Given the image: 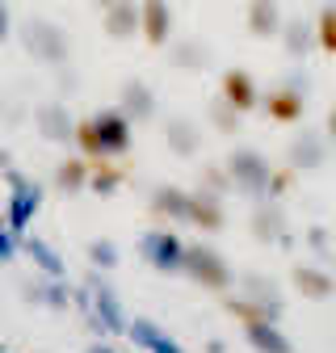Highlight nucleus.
Listing matches in <instances>:
<instances>
[{"mask_svg":"<svg viewBox=\"0 0 336 353\" xmlns=\"http://www.w3.org/2000/svg\"><path fill=\"white\" fill-rule=\"evenodd\" d=\"M5 181H9V228L21 236V232H30V219L38 214V206H42V185L38 181H30V176H21L17 168H5Z\"/></svg>","mask_w":336,"mask_h":353,"instance_id":"6","label":"nucleus"},{"mask_svg":"<svg viewBox=\"0 0 336 353\" xmlns=\"http://www.w3.org/2000/svg\"><path fill=\"white\" fill-rule=\"evenodd\" d=\"M38 307H51V312H67L72 307V290L63 286V278H42V303Z\"/></svg>","mask_w":336,"mask_h":353,"instance_id":"31","label":"nucleus"},{"mask_svg":"<svg viewBox=\"0 0 336 353\" xmlns=\"http://www.w3.org/2000/svg\"><path fill=\"white\" fill-rule=\"evenodd\" d=\"M227 176H231V190L252 198V202H261L269 194V176H273V164L265 152L257 148H235L227 156Z\"/></svg>","mask_w":336,"mask_h":353,"instance_id":"4","label":"nucleus"},{"mask_svg":"<svg viewBox=\"0 0 336 353\" xmlns=\"http://www.w3.org/2000/svg\"><path fill=\"white\" fill-rule=\"evenodd\" d=\"M89 265L97 274H109L114 265H118V248H114V240H93L89 244Z\"/></svg>","mask_w":336,"mask_h":353,"instance_id":"32","label":"nucleus"},{"mask_svg":"<svg viewBox=\"0 0 336 353\" xmlns=\"http://www.w3.org/2000/svg\"><path fill=\"white\" fill-rule=\"evenodd\" d=\"M244 294L248 299H257V303H269V307H282V299H277V286L273 282H265V278H244Z\"/></svg>","mask_w":336,"mask_h":353,"instance_id":"34","label":"nucleus"},{"mask_svg":"<svg viewBox=\"0 0 336 353\" xmlns=\"http://www.w3.org/2000/svg\"><path fill=\"white\" fill-rule=\"evenodd\" d=\"M21 252V236L9 228V219H0V265H9Z\"/></svg>","mask_w":336,"mask_h":353,"instance_id":"35","label":"nucleus"},{"mask_svg":"<svg viewBox=\"0 0 336 353\" xmlns=\"http://www.w3.org/2000/svg\"><path fill=\"white\" fill-rule=\"evenodd\" d=\"M290 282H294V290H299L303 299H315V303H324V299L336 294V278L324 274V270H315V265H299V270L290 274Z\"/></svg>","mask_w":336,"mask_h":353,"instance_id":"22","label":"nucleus"},{"mask_svg":"<svg viewBox=\"0 0 336 353\" xmlns=\"http://www.w3.org/2000/svg\"><path fill=\"white\" fill-rule=\"evenodd\" d=\"M248 332V345L257 349V353H294V345L282 336L277 320H257V324H244Z\"/></svg>","mask_w":336,"mask_h":353,"instance_id":"25","label":"nucleus"},{"mask_svg":"<svg viewBox=\"0 0 336 353\" xmlns=\"http://www.w3.org/2000/svg\"><path fill=\"white\" fill-rule=\"evenodd\" d=\"M118 110L131 122H151L156 118V88L143 80H122L118 88Z\"/></svg>","mask_w":336,"mask_h":353,"instance_id":"13","label":"nucleus"},{"mask_svg":"<svg viewBox=\"0 0 336 353\" xmlns=\"http://www.w3.org/2000/svg\"><path fill=\"white\" fill-rule=\"evenodd\" d=\"M168 59H173V68H181V72H206L210 59H215V51H210L202 38H181V42H173Z\"/></svg>","mask_w":336,"mask_h":353,"instance_id":"23","label":"nucleus"},{"mask_svg":"<svg viewBox=\"0 0 336 353\" xmlns=\"http://www.w3.org/2000/svg\"><path fill=\"white\" fill-rule=\"evenodd\" d=\"M93 5H101V9H109V5H114V0H93Z\"/></svg>","mask_w":336,"mask_h":353,"instance_id":"42","label":"nucleus"},{"mask_svg":"<svg viewBox=\"0 0 336 353\" xmlns=\"http://www.w3.org/2000/svg\"><path fill=\"white\" fill-rule=\"evenodd\" d=\"M290 185H294V168H273V176H269V194H265V198H282Z\"/></svg>","mask_w":336,"mask_h":353,"instance_id":"36","label":"nucleus"},{"mask_svg":"<svg viewBox=\"0 0 336 353\" xmlns=\"http://www.w3.org/2000/svg\"><path fill=\"white\" fill-rule=\"evenodd\" d=\"M282 47H286V55L290 59H307L311 51H315V21H307V17H290V26H282Z\"/></svg>","mask_w":336,"mask_h":353,"instance_id":"24","label":"nucleus"},{"mask_svg":"<svg viewBox=\"0 0 336 353\" xmlns=\"http://www.w3.org/2000/svg\"><path fill=\"white\" fill-rule=\"evenodd\" d=\"M206 118H210V126H215L219 135H240V118H244V114L219 97V101H210V105H206Z\"/></svg>","mask_w":336,"mask_h":353,"instance_id":"29","label":"nucleus"},{"mask_svg":"<svg viewBox=\"0 0 336 353\" xmlns=\"http://www.w3.org/2000/svg\"><path fill=\"white\" fill-rule=\"evenodd\" d=\"M198 190H206V194H227L231 190V176H227V168H219V164H206L202 168V176H198Z\"/></svg>","mask_w":336,"mask_h":353,"instance_id":"33","label":"nucleus"},{"mask_svg":"<svg viewBox=\"0 0 336 353\" xmlns=\"http://www.w3.org/2000/svg\"><path fill=\"white\" fill-rule=\"evenodd\" d=\"M118 185H122V168L109 164V156H105V160H93V168H89V190H93L97 198H109Z\"/></svg>","mask_w":336,"mask_h":353,"instance_id":"28","label":"nucleus"},{"mask_svg":"<svg viewBox=\"0 0 336 353\" xmlns=\"http://www.w3.org/2000/svg\"><path fill=\"white\" fill-rule=\"evenodd\" d=\"M139 34L147 47H168L173 42V9L168 0H143L139 5Z\"/></svg>","mask_w":336,"mask_h":353,"instance_id":"10","label":"nucleus"},{"mask_svg":"<svg viewBox=\"0 0 336 353\" xmlns=\"http://www.w3.org/2000/svg\"><path fill=\"white\" fill-rule=\"evenodd\" d=\"M17 34H21L25 55H30V59H38V63H47V68H63V63L72 59V38H67V30H63V26H55L51 17H25Z\"/></svg>","mask_w":336,"mask_h":353,"instance_id":"2","label":"nucleus"},{"mask_svg":"<svg viewBox=\"0 0 336 353\" xmlns=\"http://www.w3.org/2000/svg\"><path fill=\"white\" fill-rule=\"evenodd\" d=\"M324 244H328V236H324L319 228H311V248H315V252H324Z\"/></svg>","mask_w":336,"mask_h":353,"instance_id":"38","label":"nucleus"},{"mask_svg":"<svg viewBox=\"0 0 336 353\" xmlns=\"http://www.w3.org/2000/svg\"><path fill=\"white\" fill-rule=\"evenodd\" d=\"M5 168H13V164H9V152H0V172H5Z\"/></svg>","mask_w":336,"mask_h":353,"instance_id":"40","label":"nucleus"},{"mask_svg":"<svg viewBox=\"0 0 336 353\" xmlns=\"http://www.w3.org/2000/svg\"><path fill=\"white\" fill-rule=\"evenodd\" d=\"M84 353H118V349H114V345H89Z\"/></svg>","mask_w":336,"mask_h":353,"instance_id":"39","label":"nucleus"},{"mask_svg":"<svg viewBox=\"0 0 336 353\" xmlns=\"http://www.w3.org/2000/svg\"><path fill=\"white\" fill-rule=\"evenodd\" d=\"M164 143H168V152H173V156L189 160V156L202 152V126L193 118H185V114H173V118L164 122Z\"/></svg>","mask_w":336,"mask_h":353,"instance_id":"14","label":"nucleus"},{"mask_svg":"<svg viewBox=\"0 0 336 353\" xmlns=\"http://www.w3.org/2000/svg\"><path fill=\"white\" fill-rule=\"evenodd\" d=\"M0 118H5V97H0Z\"/></svg>","mask_w":336,"mask_h":353,"instance_id":"43","label":"nucleus"},{"mask_svg":"<svg viewBox=\"0 0 336 353\" xmlns=\"http://www.w3.org/2000/svg\"><path fill=\"white\" fill-rule=\"evenodd\" d=\"M244 26H248L252 38H277L282 34V9H277V0H248Z\"/></svg>","mask_w":336,"mask_h":353,"instance_id":"18","label":"nucleus"},{"mask_svg":"<svg viewBox=\"0 0 336 353\" xmlns=\"http://www.w3.org/2000/svg\"><path fill=\"white\" fill-rule=\"evenodd\" d=\"M261 105L265 114L277 122V126H290L303 118V105H307V76L299 72L294 80H277L269 93H261Z\"/></svg>","mask_w":336,"mask_h":353,"instance_id":"5","label":"nucleus"},{"mask_svg":"<svg viewBox=\"0 0 336 353\" xmlns=\"http://www.w3.org/2000/svg\"><path fill=\"white\" fill-rule=\"evenodd\" d=\"M13 34V13H9V0H0V42H9Z\"/></svg>","mask_w":336,"mask_h":353,"instance_id":"37","label":"nucleus"},{"mask_svg":"<svg viewBox=\"0 0 336 353\" xmlns=\"http://www.w3.org/2000/svg\"><path fill=\"white\" fill-rule=\"evenodd\" d=\"M181 252H185V240L177 232H143L139 236V256L151 265L156 274H181Z\"/></svg>","mask_w":336,"mask_h":353,"instance_id":"7","label":"nucleus"},{"mask_svg":"<svg viewBox=\"0 0 336 353\" xmlns=\"http://www.w3.org/2000/svg\"><path fill=\"white\" fill-rule=\"evenodd\" d=\"M248 228H252V236H257L261 244L286 240V210L277 206V198H261V206H252Z\"/></svg>","mask_w":336,"mask_h":353,"instance_id":"15","label":"nucleus"},{"mask_svg":"<svg viewBox=\"0 0 336 353\" xmlns=\"http://www.w3.org/2000/svg\"><path fill=\"white\" fill-rule=\"evenodd\" d=\"M93 122H97V135H101V148H105L109 160L131 152V130H135V122L126 118L122 110H101V114H93Z\"/></svg>","mask_w":336,"mask_h":353,"instance_id":"9","label":"nucleus"},{"mask_svg":"<svg viewBox=\"0 0 336 353\" xmlns=\"http://www.w3.org/2000/svg\"><path fill=\"white\" fill-rule=\"evenodd\" d=\"M101 26H105V38H114V42L135 38L139 34V5H131V0H114V5L105 9V17H101Z\"/></svg>","mask_w":336,"mask_h":353,"instance_id":"20","label":"nucleus"},{"mask_svg":"<svg viewBox=\"0 0 336 353\" xmlns=\"http://www.w3.org/2000/svg\"><path fill=\"white\" fill-rule=\"evenodd\" d=\"M76 307L97 332H109V336H122L126 324H131L126 312H122V303H118V294H114V286L105 278H97V274H89V286L76 290Z\"/></svg>","mask_w":336,"mask_h":353,"instance_id":"1","label":"nucleus"},{"mask_svg":"<svg viewBox=\"0 0 336 353\" xmlns=\"http://www.w3.org/2000/svg\"><path fill=\"white\" fill-rule=\"evenodd\" d=\"M21 252L34 261V270L42 274V278H67V265H63V256L42 240V236H30V232H21Z\"/></svg>","mask_w":336,"mask_h":353,"instance_id":"17","label":"nucleus"},{"mask_svg":"<svg viewBox=\"0 0 336 353\" xmlns=\"http://www.w3.org/2000/svg\"><path fill=\"white\" fill-rule=\"evenodd\" d=\"M185 214H189V190H181V185L151 190V219H173V223H185Z\"/></svg>","mask_w":336,"mask_h":353,"instance_id":"21","label":"nucleus"},{"mask_svg":"<svg viewBox=\"0 0 336 353\" xmlns=\"http://www.w3.org/2000/svg\"><path fill=\"white\" fill-rule=\"evenodd\" d=\"M126 336H131L143 353H185L173 336H168L160 324H151L147 316H139V320H131V324H126Z\"/></svg>","mask_w":336,"mask_h":353,"instance_id":"16","label":"nucleus"},{"mask_svg":"<svg viewBox=\"0 0 336 353\" xmlns=\"http://www.w3.org/2000/svg\"><path fill=\"white\" fill-rule=\"evenodd\" d=\"M185 223L198 228V232H219L227 223L223 198L219 194H206V190H189V214H185Z\"/></svg>","mask_w":336,"mask_h":353,"instance_id":"12","label":"nucleus"},{"mask_svg":"<svg viewBox=\"0 0 336 353\" xmlns=\"http://www.w3.org/2000/svg\"><path fill=\"white\" fill-rule=\"evenodd\" d=\"M315 51L336 55V5H324L315 13Z\"/></svg>","mask_w":336,"mask_h":353,"instance_id":"30","label":"nucleus"},{"mask_svg":"<svg viewBox=\"0 0 336 353\" xmlns=\"http://www.w3.org/2000/svg\"><path fill=\"white\" fill-rule=\"evenodd\" d=\"M76 152L84 160H105V148H101V135H97V122L93 118H76V135H72Z\"/></svg>","mask_w":336,"mask_h":353,"instance_id":"27","label":"nucleus"},{"mask_svg":"<svg viewBox=\"0 0 336 353\" xmlns=\"http://www.w3.org/2000/svg\"><path fill=\"white\" fill-rule=\"evenodd\" d=\"M34 126L47 143H72V135H76V118L63 101H42L34 110Z\"/></svg>","mask_w":336,"mask_h":353,"instance_id":"8","label":"nucleus"},{"mask_svg":"<svg viewBox=\"0 0 336 353\" xmlns=\"http://www.w3.org/2000/svg\"><path fill=\"white\" fill-rule=\"evenodd\" d=\"M219 97L227 105H235L240 114H252V110L261 105V88H257V80H252L244 68H227L223 80H219Z\"/></svg>","mask_w":336,"mask_h":353,"instance_id":"11","label":"nucleus"},{"mask_svg":"<svg viewBox=\"0 0 336 353\" xmlns=\"http://www.w3.org/2000/svg\"><path fill=\"white\" fill-rule=\"evenodd\" d=\"M286 160H290V168H294V172H315V168H324V160H328V148H324V139L315 135V130H307V135L290 139V152H286Z\"/></svg>","mask_w":336,"mask_h":353,"instance_id":"19","label":"nucleus"},{"mask_svg":"<svg viewBox=\"0 0 336 353\" xmlns=\"http://www.w3.org/2000/svg\"><path fill=\"white\" fill-rule=\"evenodd\" d=\"M181 274H185L189 282H198L202 290H215V294H223V290L235 286V274H231L227 256H223L219 248L202 244V240L185 244V252H181Z\"/></svg>","mask_w":336,"mask_h":353,"instance_id":"3","label":"nucleus"},{"mask_svg":"<svg viewBox=\"0 0 336 353\" xmlns=\"http://www.w3.org/2000/svg\"><path fill=\"white\" fill-rule=\"evenodd\" d=\"M89 168H93V160L67 156V160L55 168V190H59V194H80V190H89Z\"/></svg>","mask_w":336,"mask_h":353,"instance_id":"26","label":"nucleus"},{"mask_svg":"<svg viewBox=\"0 0 336 353\" xmlns=\"http://www.w3.org/2000/svg\"><path fill=\"white\" fill-rule=\"evenodd\" d=\"M328 130H332V139H336V110H332V118H328Z\"/></svg>","mask_w":336,"mask_h":353,"instance_id":"41","label":"nucleus"}]
</instances>
